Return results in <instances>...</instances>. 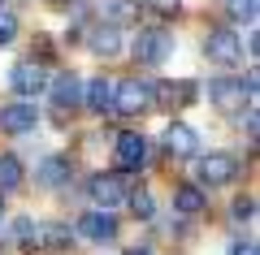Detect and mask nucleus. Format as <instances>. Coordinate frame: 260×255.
<instances>
[{
  "label": "nucleus",
  "mask_w": 260,
  "mask_h": 255,
  "mask_svg": "<svg viewBox=\"0 0 260 255\" xmlns=\"http://www.w3.org/2000/svg\"><path fill=\"white\" fill-rule=\"evenodd\" d=\"M230 255H256V242H234Z\"/></svg>",
  "instance_id": "nucleus-27"
},
{
  "label": "nucleus",
  "mask_w": 260,
  "mask_h": 255,
  "mask_svg": "<svg viewBox=\"0 0 260 255\" xmlns=\"http://www.w3.org/2000/svg\"><path fill=\"white\" fill-rule=\"evenodd\" d=\"M204 56H208L213 65H225V69H234V65L243 61V39L234 35L230 26L208 30V39H204Z\"/></svg>",
  "instance_id": "nucleus-4"
},
{
  "label": "nucleus",
  "mask_w": 260,
  "mask_h": 255,
  "mask_svg": "<svg viewBox=\"0 0 260 255\" xmlns=\"http://www.w3.org/2000/svg\"><path fill=\"white\" fill-rule=\"evenodd\" d=\"M208 100H213L225 117H239V113H243V100H247V91L239 87V78H213V82H208Z\"/></svg>",
  "instance_id": "nucleus-8"
},
{
  "label": "nucleus",
  "mask_w": 260,
  "mask_h": 255,
  "mask_svg": "<svg viewBox=\"0 0 260 255\" xmlns=\"http://www.w3.org/2000/svg\"><path fill=\"white\" fill-rule=\"evenodd\" d=\"M39 229H44V225H35V221H30V216H18V221H13V238H18V242H35L39 246Z\"/></svg>",
  "instance_id": "nucleus-22"
},
{
  "label": "nucleus",
  "mask_w": 260,
  "mask_h": 255,
  "mask_svg": "<svg viewBox=\"0 0 260 255\" xmlns=\"http://www.w3.org/2000/svg\"><path fill=\"white\" fill-rule=\"evenodd\" d=\"M70 177H74V164L65 160V156H44V160L35 164V186H44V191L70 186Z\"/></svg>",
  "instance_id": "nucleus-12"
},
{
  "label": "nucleus",
  "mask_w": 260,
  "mask_h": 255,
  "mask_svg": "<svg viewBox=\"0 0 260 255\" xmlns=\"http://www.w3.org/2000/svg\"><path fill=\"white\" fill-rule=\"evenodd\" d=\"M117 216H113V208H95V212H87L83 221H78V234L83 238H91V242H113L117 238Z\"/></svg>",
  "instance_id": "nucleus-11"
},
{
  "label": "nucleus",
  "mask_w": 260,
  "mask_h": 255,
  "mask_svg": "<svg viewBox=\"0 0 260 255\" xmlns=\"http://www.w3.org/2000/svg\"><path fill=\"white\" fill-rule=\"evenodd\" d=\"M91 199H95V208H117V203H126V177H117V173H95L91 177Z\"/></svg>",
  "instance_id": "nucleus-9"
},
{
  "label": "nucleus",
  "mask_w": 260,
  "mask_h": 255,
  "mask_svg": "<svg viewBox=\"0 0 260 255\" xmlns=\"http://www.w3.org/2000/svg\"><path fill=\"white\" fill-rule=\"evenodd\" d=\"M126 203H130V212H135L139 221H152V216H156V203H152L148 191H126Z\"/></svg>",
  "instance_id": "nucleus-21"
},
{
  "label": "nucleus",
  "mask_w": 260,
  "mask_h": 255,
  "mask_svg": "<svg viewBox=\"0 0 260 255\" xmlns=\"http://www.w3.org/2000/svg\"><path fill=\"white\" fill-rule=\"evenodd\" d=\"M83 100H87V108H91L95 117H104V113L113 108V78H91V82H83Z\"/></svg>",
  "instance_id": "nucleus-17"
},
{
  "label": "nucleus",
  "mask_w": 260,
  "mask_h": 255,
  "mask_svg": "<svg viewBox=\"0 0 260 255\" xmlns=\"http://www.w3.org/2000/svg\"><path fill=\"white\" fill-rule=\"evenodd\" d=\"M230 212H234V221H251V216H256V203L243 195V199H234V208H230Z\"/></svg>",
  "instance_id": "nucleus-26"
},
{
  "label": "nucleus",
  "mask_w": 260,
  "mask_h": 255,
  "mask_svg": "<svg viewBox=\"0 0 260 255\" xmlns=\"http://www.w3.org/2000/svg\"><path fill=\"white\" fill-rule=\"evenodd\" d=\"M35 121H39L35 100H13V104L0 108V130H5V134H30Z\"/></svg>",
  "instance_id": "nucleus-7"
},
{
  "label": "nucleus",
  "mask_w": 260,
  "mask_h": 255,
  "mask_svg": "<svg viewBox=\"0 0 260 255\" xmlns=\"http://www.w3.org/2000/svg\"><path fill=\"white\" fill-rule=\"evenodd\" d=\"M18 186H26V164L13 152H0V191L9 195V191H18Z\"/></svg>",
  "instance_id": "nucleus-19"
},
{
  "label": "nucleus",
  "mask_w": 260,
  "mask_h": 255,
  "mask_svg": "<svg viewBox=\"0 0 260 255\" xmlns=\"http://www.w3.org/2000/svg\"><path fill=\"white\" fill-rule=\"evenodd\" d=\"M234 177H239V160H234L230 152H208V156H200L195 160V182L200 186H230Z\"/></svg>",
  "instance_id": "nucleus-3"
},
{
  "label": "nucleus",
  "mask_w": 260,
  "mask_h": 255,
  "mask_svg": "<svg viewBox=\"0 0 260 255\" xmlns=\"http://www.w3.org/2000/svg\"><path fill=\"white\" fill-rule=\"evenodd\" d=\"M9 87L22 95V100H35V95H44V87H48V69L39 61H18L9 69Z\"/></svg>",
  "instance_id": "nucleus-5"
},
{
  "label": "nucleus",
  "mask_w": 260,
  "mask_h": 255,
  "mask_svg": "<svg viewBox=\"0 0 260 255\" xmlns=\"http://www.w3.org/2000/svg\"><path fill=\"white\" fill-rule=\"evenodd\" d=\"M48 95H52V104L56 108H74L78 100H83V78H78L74 69H65V74H56V78H48V87H44Z\"/></svg>",
  "instance_id": "nucleus-10"
},
{
  "label": "nucleus",
  "mask_w": 260,
  "mask_h": 255,
  "mask_svg": "<svg viewBox=\"0 0 260 255\" xmlns=\"http://www.w3.org/2000/svg\"><path fill=\"white\" fill-rule=\"evenodd\" d=\"M204 208H208L204 186H178L174 191V212L178 216H204Z\"/></svg>",
  "instance_id": "nucleus-16"
},
{
  "label": "nucleus",
  "mask_w": 260,
  "mask_h": 255,
  "mask_svg": "<svg viewBox=\"0 0 260 255\" xmlns=\"http://www.w3.org/2000/svg\"><path fill=\"white\" fill-rule=\"evenodd\" d=\"M13 39H18V18H13L9 9H0V48L13 44Z\"/></svg>",
  "instance_id": "nucleus-25"
},
{
  "label": "nucleus",
  "mask_w": 260,
  "mask_h": 255,
  "mask_svg": "<svg viewBox=\"0 0 260 255\" xmlns=\"http://www.w3.org/2000/svg\"><path fill=\"white\" fill-rule=\"evenodd\" d=\"M126 255H152V246H130Z\"/></svg>",
  "instance_id": "nucleus-28"
},
{
  "label": "nucleus",
  "mask_w": 260,
  "mask_h": 255,
  "mask_svg": "<svg viewBox=\"0 0 260 255\" xmlns=\"http://www.w3.org/2000/svg\"><path fill=\"white\" fill-rule=\"evenodd\" d=\"M152 104H156V100H152V82H143V78L113 82V108H117L121 117H143Z\"/></svg>",
  "instance_id": "nucleus-1"
},
{
  "label": "nucleus",
  "mask_w": 260,
  "mask_h": 255,
  "mask_svg": "<svg viewBox=\"0 0 260 255\" xmlns=\"http://www.w3.org/2000/svg\"><path fill=\"white\" fill-rule=\"evenodd\" d=\"M139 13V0H100V22L104 26H126Z\"/></svg>",
  "instance_id": "nucleus-18"
},
{
  "label": "nucleus",
  "mask_w": 260,
  "mask_h": 255,
  "mask_svg": "<svg viewBox=\"0 0 260 255\" xmlns=\"http://www.w3.org/2000/svg\"><path fill=\"white\" fill-rule=\"evenodd\" d=\"M117 164L121 169H143L148 164V138L139 130H121L117 134Z\"/></svg>",
  "instance_id": "nucleus-13"
},
{
  "label": "nucleus",
  "mask_w": 260,
  "mask_h": 255,
  "mask_svg": "<svg viewBox=\"0 0 260 255\" xmlns=\"http://www.w3.org/2000/svg\"><path fill=\"white\" fill-rule=\"evenodd\" d=\"M225 5H230V18L234 22H256V9H260V0H225Z\"/></svg>",
  "instance_id": "nucleus-23"
},
{
  "label": "nucleus",
  "mask_w": 260,
  "mask_h": 255,
  "mask_svg": "<svg viewBox=\"0 0 260 255\" xmlns=\"http://www.w3.org/2000/svg\"><path fill=\"white\" fill-rule=\"evenodd\" d=\"M0 216H5V191H0Z\"/></svg>",
  "instance_id": "nucleus-29"
},
{
  "label": "nucleus",
  "mask_w": 260,
  "mask_h": 255,
  "mask_svg": "<svg viewBox=\"0 0 260 255\" xmlns=\"http://www.w3.org/2000/svg\"><path fill=\"white\" fill-rule=\"evenodd\" d=\"M87 48H91L100 61H113V56H121V30H117V26H104V22H100V26L87 35Z\"/></svg>",
  "instance_id": "nucleus-15"
},
{
  "label": "nucleus",
  "mask_w": 260,
  "mask_h": 255,
  "mask_svg": "<svg viewBox=\"0 0 260 255\" xmlns=\"http://www.w3.org/2000/svg\"><path fill=\"white\" fill-rule=\"evenodd\" d=\"M148 13H156V18H178L182 13V0H139Z\"/></svg>",
  "instance_id": "nucleus-24"
},
{
  "label": "nucleus",
  "mask_w": 260,
  "mask_h": 255,
  "mask_svg": "<svg viewBox=\"0 0 260 255\" xmlns=\"http://www.w3.org/2000/svg\"><path fill=\"white\" fill-rule=\"evenodd\" d=\"M70 242H74V229H70V225H48V229H39V246H52V251H65Z\"/></svg>",
  "instance_id": "nucleus-20"
},
{
  "label": "nucleus",
  "mask_w": 260,
  "mask_h": 255,
  "mask_svg": "<svg viewBox=\"0 0 260 255\" xmlns=\"http://www.w3.org/2000/svg\"><path fill=\"white\" fill-rule=\"evenodd\" d=\"M130 52H135V61H139V65H165L169 56H174V35H169L165 26H148V30L135 35Z\"/></svg>",
  "instance_id": "nucleus-2"
},
{
  "label": "nucleus",
  "mask_w": 260,
  "mask_h": 255,
  "mask_svg": "<svg viewBox=\"0 0 260 255\" xmlns=\"http://www.w3.org/2000/svg\"><path fill=\"white\" fill-rule=\"evenodd\" d=\"M152 100L165 108H186L195 100V87L191 82H152Z\"/></svg>",
  "instance_id": "nucleus-14"
},
{
  "label": "nucleus",
  "mask_w": 260,
  "mask_h": 255,
  "mask_svg": "<svg viewBox=\"0 0 260 255\" xmlns=\"http://www.w3.org/2000/svg\"><path fill=\"white\" fill-rule=\"evenodd\" d=\"M160 143H165V152L178 156V160H195V156H200V134H195L186 121H169Z\"/></svg>",
  "instance_id": "nucleus-6"
}]
</instances>
